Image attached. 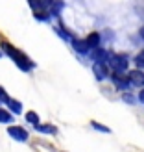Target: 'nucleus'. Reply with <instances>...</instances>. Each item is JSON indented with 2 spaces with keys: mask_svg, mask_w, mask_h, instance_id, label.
<instances>
[{
  "mask_svg": "<svg viewBox=\"0 0 144 152\" xmlns=\"http://www.w3.org/2000/svg\"><path fill=\"white\" fill-rule=\"evenodd\" d=\"M127 78H130L133 86H144V72H140V71H130Z\"/></svg>",
  "mask_w": 144,
  "mask_h": 152,
  "instance_id": "obj_7",
  "label": "nucleus"
},
{
  "mask_svg": "<svg viewBox=\"0 0 144 152\" xmlns=\"http://www.w3.org/2000/svg\"><path fill=\"white\" fill-rule=\"evenodd\" d=\"M124 100L131 104V102H133V96H131V95H124Z\"/></svg>",
  "mask_w": 144,
  "mask_h": 152,
  "instance_id": "obj_18",
  "label": "nucleus"
},
{
  "mask_svg": "<svg viewBox=\"0 0 144 152\" xmlns=\"http://www.w3.org/2000/svg\"><path fill=\"white\" fill-rule=\"evenodd\" d=\"M72 45H74V48L78 50V52H81V54L89 52V48H90L87 41H80V39H72Z\"/></svg>",
  "mask_w": 144,
  "mask_h": 152,
  "instance_id": "obj_8",
  "label": "nucleus"
},
{
  "mask_svg": "<svg viewBox=\"0 0 144 152\" xmlns=\"http://www.w3.org/2000/svg\"><path fill=\"white\" fill-rule=\"evenodd\" d=\"M140 35H142V37H144V28H142V30H140Z\"/></svg>",
  "mask_w": 144,
  "mask_h": 152,
  "instance_id": "obj_20",
  "label": "nucleus"
},
{
  "mask_svg": "<svg viewBox=\"0 0 144 152\" xmlns=\"http://www.w3.org/2000/svg\"><path fill=\"white\" fill-rule=\"evenodd\" d=\"M7 134H9L13 139H17V141H26L28 139V132L24 130V128H20V126H9L7 128Z\"/></svg>",
  "mask_w": 144,
  "mask_h": 152,
  "instance_id": "obj_4",
  "label": "nucleus"
},
{
  "mask_svg": "<svg viewBox=\"0 0 144 152\" xmlns=\"http://www.w3.org/2000/svg\"><path fill=\"white\" fill-rule=\"evenodd\" d=\"M90 124H93V128H96V130H100V132H105V134H109V132H111L107 126H102V124H98L96 121H93V123H90Z\"/></svg>",
  "mask_w": 144,
  "mask_h": 152,
  "instance_id": "obj_15",
  "label": "nucleus"
},
{
  "mask_svg": "<svg viewBox=\"0 0 144 152\" xmlns=\"http://www.w3.org/2000/svg\"><path fill=\"white\" fill-rule=\"evenodd\" d=\"M0 56H2V52H0Z\"/></svg>",
  "mask_w": 144,
  "mask_h": 152,
  "instance_id": "obj_21",
  "label": "nucleus"
},
{
  "mask_svg": "<svg viewBox=\"0 0 144 152\" xmlns=\"http://www.w3.org/2000/svg\"><path fill=\"white\" fill-rule=\"evenodd\" d=\"M7 106H9V110L13 113H20L22 111V104L19 100H15V98H9V100H7Z\"/></svg>",
  "mask_w": 144,
  "mask_h": 152,
  "instance_id": "obj_10",
  "label": "nucleus"
},
{
  "mask_svg": "<svg viewBox=\"0 0 144 152\" xmlns=\"http://www.w3.org/2000/svg\"><path fill=\"white\" fill-rule=\"evenodd\" d=\"M37 130L43 132V134H54L56 128L54 126H48V124H39V126H37Z\"/></svg>",
  "mask_w": 144,
  "mask_h": 152,
  "instance_id": "obj_12",
  "label": "nucleus"
},
{
  "mask_svg": "<svg viewBox=\"0 0 144 152\" xmlns=\"http://www.w3.org/2000/svg\"><path fill=\"white\" fill-rule=\"evenodd\" d=\"M109 65L117 72H124L127 69V65H130V61H127V58L124 54H109Z\"/></svg>",
  "mask_w": 144,
  "mask_h": 152,
  "instance_id": "obj_2",
  "label": "nucleus"
},
{
  "mask_svg": "<svg viewBox=\"0 0 144 152\" xmlns=\"http://www.w3.org/2000/svg\"><path fill=\"white\" fill-rule=\"evenodd\" d=\"M0 100H4V102H7V100H9V96L6 95V91H4L2 87H0Z\"/></svg>",
  "mask_w": 144,
  "mask_h": 152,
  "instance_id": "obj_17",
  "label": "nucleus"
},
{
  "mask_svg": "<svg viewBox=\"0 0 144 152\" xmlns=\"http://www.w3.org/2000/svg\"><path fill=\"white\" fill-rule=\"evenodd\" d=\"M111 78H113V82H115L117 83V86L120 87V89H126V87H130V78H127V76H122V72H113V76H111Z\"/></svg>",
  "mask_w": 144,
  "mask_h": 152,
  "instance_id": "obj_6",
  "label": "nucleus"
},
{
  "mask_svg": "<svg viewBox=\"0 0 144 152\" xmlns=\"http://www.w3.org/2000/svg\"><path fill=\"white\" fill-rule=\"evenodd\" d=\"M11 121V115H9V111H6L0 108V123H9Z\"/></svg>",
  "mask_w": 144,
  "mask_h": 152,
  "instance_id": "obj_13",
  "label": "nucleus"
},
{
  "mask_svg": "<svg viewBox=\"0 0 144 152\" xmlns=\"http://www.w3.org/2000/svg\"><path fill=\"white\" fill-rule=\"evenodd\" d=\"M87 43H89V47L90 48H96V47H100V34H96V32H93L87 39H85Z\"/></svg>",
  "mask_w": 144,
  "mask_h": 152,
  "instance_id": "obj_9",
  "label": "nucleus"
},
{
  "mask_svg": "<svg viewBox=\"0 0 144 152\" xmlns=\"http://www.w3.org/2000/svg\"><path fill=\"white\" fill-rule=\"evenodd\" d=\"M52 6H54V7H52V13L57 15V13H59V10L63 7V2H56V4H52Z\"/></svg>",
  "mask_w": 144,
  "mask_h": 152,
  "instance_id": "obj_16",
  "label": "nucleus"
},
{
  "mask_svg": "<svg viewBox=\"0 0 144 152\" xmlns=\"http://www.w3.org/2000/svg\"><path fill=\"white\" fill-rule=\"evenodd\" d=\"M90 56H93V59H94V61H100V63H107V59H109L107 50H103L102 47H96V48H93V52H90Z\"/></svg>",
  "mask_w": 144,
  "mask_h": 152,
  "instance_id": "obj_5",
  "label": "nucleus"
},
{
  "mask_svg": "<svg viewBox=\"0 0 144 152\" xmlns=\"http://www.w3.org/2000/svg\"><path fill=\"white\" fill-rule=\"evenodd\" d=\"M139 100H140V102L144 104V89H142V91H140V93H139Z\"/></svg>",
  "mask_w": 144,
  "mask_h": 152,
  "instance_id": "obj_19",
  "label": "nucleus"
},
{
  "mask_svg": "<svg viewBox=\"0 0 144 152\" xmlns=\"http://www.w3.org/2000/svg\"><path fill=\"white\" fill-rule=\"evenodd\" d=\"M93 72L98 80H105L109 76V69H107V63H100V61H96L93 65Z\"/></svg>",
  "mask_w": 144,
  "mask_h": 152,
  "instance_id": "obj_3",
  "label": "nucleus"
},
{
  "mask_svg": "<svg viewBox=\"0 0 144 152\" xmlns=\"http://www.w3.org/2000/svg\"><path fill=\"white\" fill-rule=\"evenodd\" d=\"M0 47H4V52H6L7 56H11V58L15 59V63H17V67H20L22 71H30V69L33 67V63L30 61V59H28L26 56H22L19 50H15V48L11 47L9 43H2Z\"/></svg>",
  "mask_w": 144,
  "mask_h": 152,
  "instance_id": "obj_1",
  "label": "nucleus"
},
{
  "mask_svg": "<svg viewBox=\"0 0 144 152\" xmlns=\"http://www.w3.org/2000/svg\"><path fill=\"white\" fill-rule=\"evenodd\" d=\"M26 121L30 124H33V126H39V115H37L35 111H28L26 113Z\"/></svg>",
  "mask_w": 144,
  "mask_h": 152,
  "instance_id": "obj_11",
  "label": "nucleus"
},
{
  "mask_svg": "<svg viewBox=\"0 0 144 152\" xmlns=\"http://www.w3.org/2000/svg\"><path fill=\"white\" fill-rule=\"evenodd\" d=\"M135 63H137L139 69H144V52H140V54L135 58Z\"/></svg>",
  "mask_w": 144,
  "mask_h": 152,
  "instance_id": "obj_14",
  "label": "nucleus"
}]
</instances>
